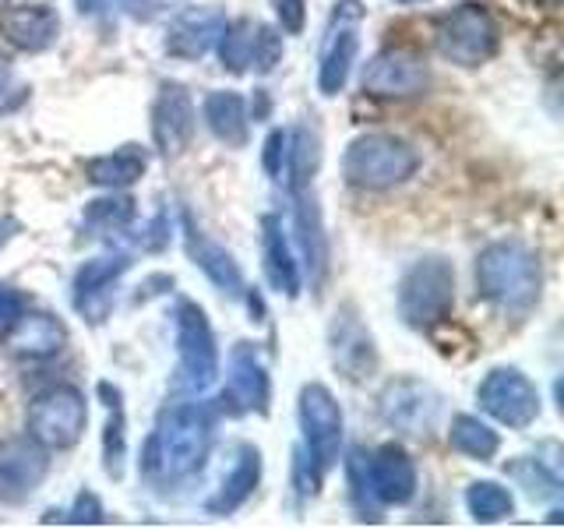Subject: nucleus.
<instances>
[{"instance_id":"nucleus-1","label":"nucleus","mask_w":564,"mask_h":529,"mask_svg":"<svg viewBox=\"0 0 564 529\" xmlns=\"http://www.w3.org/2000/svg\"><path fill=\"white\" fill-rule=\"evenodd\" d=\"M216 417L202 402H173L159 417L155 431L141 449V473L149 481H187L212 452Z\"/></svg>"},{"instance_id":"nucleus-2","label":"nucleus","mask_w":564,"mask_h":529,"mask_svg":"<svg viewBox=\"0 0 564 529\" xmlns=\"http://www.w3.org/2000/svg\"><path fill=\"white\" fill-rule=\"evenodd\" d=\"M476 293L501 311H529L543 290L540 255L522 240H494L476 255Z\"/></svg>"},{"instance_id":"nucleus-3","label":"nucleus","mask_w":564,"mask_h":529,"mask_svg":"<svg viewBox=\"0 0 564 529\" xmlns=\"http://www.w3.org/2000/svg\"><path fill=\"white\" fill-rule=\"evenodd\" d=\"M420 170V152L395 134H360L349 141L343 155V176L360 191H392Z\"/></svg>"},{"instance_id":"nucleus-4","label":"nucleus","mask_w":564,"mask_h":529,"mask_svg":"<svg viewBox=\"0 0 564 529\" xmlns=\"http://www.w3.org/2000/svg\"><path fill=\"white\" fill-rule=\"evenodd\" d=\"M455 307V269L445 258H420L399 282V317L410 328L431 332L448 322Z\"/></svg>"},{"instance_id":"nucleus-5","label":"nucleus","mask_w":564,"mask_h":529,"mask_svg":"<svg viewBox=\"0 0 564 529\" xmlns=\"http://www.w3.org/2000/svg\"><path fill=\"white\" fill-rule=\"evenodd\" d=\"M173 325H176V357H181V364H176V388L202 392V388L216 385L219 346L205 311L194 300L181 296L173 307Z\"/></svg>"},{"instance_id":"nucleus-6","label":"nucleus","mask_w":564,"mask_h":529,"mask_svg":"<svg viewBox=\"0 0 564 529\" xmlns=\"http://www.w3.org/2000/svg\"><path fill=\"white\" fill-rule=\"evenodd\" d=\"M88 423V406L82 388L75 385H53L46 392H40L29 406L25 431L35 445H43L46 452L53 449H75Z\"/></svg>"},{"instance_id":"nucleus-7","label":"nucleus","mask_w":564,"mask_h":529,"mask_svg":"<svg viewBox=\"0 0 564 529\" xmlns=\"http://www.w3.org/2000/svg\"><path fill=\"white\" fill-rule=\"evenodd\" d=\"M501 46V29L484 4H458L437 29L441 57L458 67H480Z\"/></svg>"},{"instance_id":"nucleus-8","label":"nucleus","mask_w":564,"mask_h":529,"mask_svg":"<svg viewBox=\"0 0 564 529\" xmlns=\"http://www.w3.org/2000/svg\"><path fill=\"white\" fill-rule=\"evenodd\" d=\"M296 417H300V431H304V452L311 463L328 473L335 466L343 449V410L335 396L322 381H311L300 388V402H296Z\"/></svg>"},{"instance_id":"nucleus-9","label":"nucleus","mask_w":564,"mask_h":529,"mask_svg":"<svg viewBox=\"0 0 564 529\" xmlns=\"http://www.w3.org/2000/svg\"><path fill=\"white\" fill-rule=\"evenodd\" d=\"M364 14H367V8L360 0H339L332 11L325 46H322V64H317V93L328 99L339 96L352 75V64H357V53H360Z\"/></svg>"},{"instance_id":"nucleus-10","label":"nucleus","mask_w":564,"mask_h":529,"mask_svg":"<svg viewBox=\"0 0 564 529\" xmlns=\"http://www.w3.org/2000/svg\"><path fill=\"white\" fill-rule=\"evenodd\" d=\"M431 85V67L410 46L378 50L360 71V88L375 99H413Z\"/></svg>"},{"instance_id":"nucleus-11","label":"nucleus","mask_w":564,"mask_h":529,"mask_svg":"<svg viewBox=\"0 0 564 529\" xmlns=\"http://www.w3.org/2000/svg\"><path fill=\"white\" fill-rule=\"evenodd\" d=\"M476 402L487 417L511 431H525L540 417V392L519 367H494L476 388Z\"/></svg>"},{"instance_id":"nucleus-12","label":"nucleus","mask_w":564,"mask_h":529,"mask_svg":"<svg viewBox=\"0 0 564 529\" xmlns=\"http://www.w3.org/2000/svg\"><path fill=\"white\" fill-rule=\"evenodd\" d=\"M272 402V378L264 367L261 353L251 343H237L229 353V375L226 388L219 392V410L229 417H247V413H269Z\"/></svg>"},{"instance_id":"nucleus-13","label":"nucleus","mask_w":564,"mask_h":529,"mask_svg":"<svg viewBox=\"0 0 564 529\" xmlns=\"http://www.w3.org/2000/svg\"><path fill=\"white\" fill-rule=\"evenodd\" d=\"M378 413L392 431L410 434V438H427L441 413V396L427 381L416 378H399L388 381L384 392L378 396Z\"/></svg>"},{"instance_id":"nucleus-14","label":"nucleus","mask_w":564,"mask_h":529,"mask_svg":"<svg viewBox=\"0 0 564 529\" xmlns=\"http://www.w3.org/2000/svg\"><path fill=\"white\" fill-rule=\"evenodd\" d=\"M194 131H198V110H194L187 88L176 82H163L152 102V141L159 155H184L194 141Z\"/></svg>"},{"instance_id":"nucleus-15","label":"nucleus","mask_w":564,"mask_h":529,"mask_svg":"<svg viewBox=\"0 0 564 529\" xmlns=\"http://www.w3.org/2000/svg\"><path fill=\"white\" fill-rule=\"evenodd\" d=\"M328 353H332V364L335 370L360 385L367 378H375L378 370V346H375V335L367 332V325L360 322L352 307H343L339 314L332 317L328 325Z\"/></svg>"},{"instance_id":"nucleus-16","label":"nucleus","mask_w":564,"mask_h":529,"mask_svg":"<svg viewBox=\"0 0 564 529\" xmlns=\"http://www.w3.org/2000/svg\"><path fill=\"white\" fill-rule=\"evenodd\" d=\"M367 487H370V498H375L378 505H405L413 501L416 494V463L410 458V452H405L402 445H395V441H388V445H381L375 455H367Z\"/></svg>"},{"instance_id":"nucleus-17","label":"nucleus","mask_w":564,"mask_h":529,"mask_svg":"<svg viewBox=\"0 0 564 529\" xmlns=\"http://www.w3.org/2000/svg\"><path fill=\"white\" fill-rule=\"evenodd\" d=\"M128 269H131L128 255H99V258H88L75 272V307L93 325L106 322V314L113 307V287Z\"/></svg>"},{"instance_id":"nucleus-18","label":"nucleus","mask_w":564,"mask_h":529,"mask_svg":"<svg viewBox=\"0 0 564 529\" xmlns=\"http://www.w3.org/2000/svg\"><path fill=\"white\" fill-rule=\"evenodd\" d=\"M50 469L46 449L35 445L32 438H8L0 441V501H22L43 484Z\"/></svg>"},{"instance_id":"nucleus-19","label":"nucleus","mask_w":564,"mask_h":529,"mask_svg":"<svg viewBox=\"0 0 564 529\" xmlns=\"http://www.w3.org/2000/svg\"><path fill=\"white\" fill-rule=\"evenodd\" d=\"M258 481H261V452L254 445H247V441H237V445L226 452L219 487L205 501V511L208 516H234V511L247 505V498L258 490Z\"/></svg>"},{"instance_id":"nucleus-20","label":"nucleus","mask_w":564,"mask_h":529,"mask_svg":"<svg viewBox=\"0 0 564 529\" xmlns=\"http://www.w3.org/2000/svg\"><path fill=\"white\" fill-rule=\"evenodd\" d=\"M226 25V11L219 8H187L170 22L163 50L173 61H202L208 50H216V40Z\"/></svg>"},{"instance_id":"nucleus-21","label":"nucleus","mask_w":564,"mask_h":529,"mask_svg":"<svg viewBox=\"0 0 564 529\" xmlns=\"http://www.w3.org/2000/svg\"><path fill=\"white\" fill-rule=\"evenodd\" d=\"M67 343V328L46 311H22L14 322L4 328V346L14 357H29V360H46L53 353H61Z\"/></svg>"},{"instance_id":"nucleus-22","label":"nucleus","mask_w":564,"mask_h":529,"mask_svg":"<svg viewBox=\"0 0 564 529\" xmlns=\"http://www.w3.org/2000/svg\"><path fill=\"white\" fill-rule=\"evenodd\" d=\"M0 35L22 53H43L57 43L61 18L46 4H22L0 14Z\"/></svg>"},{"instance_id":"nucleus-23","label":"nucleus","mask_w":564,"mask_h":529,"mask_svg":"<svg viewBox=\"0 0 564 529\" xmlns=\"http://www.w3.org/2000/svg\"><path fill=\"white\" fill-rule=\"evenodd\" d=\"M184 244H187V258L208 276L212 287H219L229 296H240L243 293V272H240L237 258L229 255L223 244L208 240L202 229L194 226L191 216H184Z\"/></svg>"},{"instance_id":"nucleus-24","label":"nucleus","mask_w":564,"mask_h":529,"mask_svg":"<svg viewBox=\"0 0 564 529\" xmlns=\"http://www.w3.org/2000/svg\"><path fill=\"white\" fill-rule=\"evenodd\" d=\"M296 202V240H300V255L311 272L314 287H322V279L328 272V237H325V223H322V208H317L314 194L307 187L293 191Z\"/></svg>"},{"instance_id":"nucleus-25","label":"nucleus","mask_w":564,"mask_h":529,"mask_svg":"<svg viewBox=\"0 0 564 529\" xmlns=\"http://www.w3.org/2000/svg\"><path fill=\"white\" fill-rule=\"evenodd\" d=\"M261 258H264V279L282 296H300V264L293 258V247L282 234V223L275 216L261 219Z\"/></svg>"},{"instance_id":"nucleus-26","label":"nucleus","mask_w":564,"mask_h":529,"mask_svg":"<svg viewBox=\"0 0 564 529\" xmlns=\"http://www.w3.org/2000/svg\"><path fill=\"white\" fill-rule=\"evenodd\" d=\"M202 117L208 123V131L229 149H243L247 138H251V114H247L243 96L234 93V88L208 93L202 102Z\"/></svg>"},{"instance_id":"nucleus-27","label":"nucleus","mask_w":564,"mask_h":529,"mask_svg":"<svg viewBox=\"0 0 564 529\" xmlns=\"http://www.w3.org/2000/svg\"><path fill=\"white\" fill-rule=\"evenodd\" d=\"M149 170V155L138 145H123L117 152H106L96 159H85V181L106 187V191H123L138 184Z\"/></svg>"},{"instance_id":"nucleus-28","label":"nucleus","mask_w":564,"mask_h":529,"mask_svg":"<svg viewBox=\"0 0 564 529\" xmlns=\"http://www.w3.org/2000/svg\"><path fill=\"white\" fill-rule=\"evenodd\" d=\"M448 445H452V452L476 458V463H490V458L498 455V449H501V438L494 428H487L480 417L455 413L452 423H448Z\"/></svg>"},{"instance_id":"nucleus-29","label":"nucleus","mask_w":564,"mask_h":529,"mask_svg":"<svg viewBox=\"0 0 564 529\" xmlns=\"http://www.w3.org/2000/svg\"><path fill=\"white\" fill-rule=\"evenodd\" d=\"M99 396L106 399V410H110V420H106V431H102V466L106 473L120 481L123 476V458H128V434H123V396L120 388L102 381L99 385Z\"/></svg>"},{"instance_id":"nucleus-30","label":"nucleus","mask_w":564,"mask_h":529,"mask_svg":"<svg viewBox=\"0 0 564 529\" xmlns=\"http://www.w3.org/2000/svg\"><path fill=\"white\" fill-rule=\"evenodd\" d=\"M254 35H258V22L254 18H234L219 32L216 40V50H219V61L229 75H243V71H251V57H254Z\"/></svg>"},{"instance_id":"nucleus-31","label":"nucleus","mask_w":564,"mask_h":529,"mask_svg":"<svg viewBox=\"0 0 564 529\" xmlns=\"http://www.w3.org/2000/svg\"><path fill=\"white\" fill-rule=\"evenodd\" d=\"M134 223V198L128 194H106V198H96L85 205V216H82V226L88 229V237H110V234H120V229H128Z\"/></svg>"},{"instance_id":"nucleus-32","label":"nucleus","mask_w":564,"mask_h":529,"mask_svg":"<svg viewBox=\"0 0 564 529\" xmlns=\"http://www.w3.org/2000/svg\"><path fill=\"white\" fill-rule=\"evenodd\" d=\"M317 159H322V149H317V134L307 128L290 131L286 141V166H282V176H286L290 191H300L311 184V176L317 173Z\"/></svg>"},{"instance_id":"nucleus-33","label":"nucleus","mask_w":564,"mask_h":529,"mask_svg":"<svg viewBox=\"0 0 564 529\" xmlns=\"http://www.w3.org/2000/svg\"><path fill=\"white\" fill-rule=\"evenodd\" d=\"M466 508L476 522H501V519H511V511H516V498H511V490L494 484V481H476L466 487Z\"/></svg>"},{"instance_id":"nucleus-34","label":"nucleus","mask_w":564,"mask_h":529,"mask_svg":"<svg viewBox=\"0 0 564 529\" xmlns=\"http://www.w3.org/2000/svg\"><path fill=\"white\" fill-rule=\"evenodd\" d=\"M508 476L516 481L529 498H557L561 494V476L543 463V458H516V463L508 466Z\"/></svg>"},{"instance_id":"nucleus-35","label":"nucleus","mask_w":564,"mask_h":529,"mask_svg":"<svg viewBox=\"0 0 564 529\" xmlns=\"http://www.w3.org/2000/svg\"><path fill=\"white\" fill-rule=\"evenodd\" d=\"M364 463H367V458H364V452H360V449L349 455V466H346V469H349V487H352L349 494H352V505H357V511H360V519H378V508L370 505L375 498H370Z\"/></svg>"},{"instance_id":"nucleus-36","label":"nucleus","mask_w":564,"mask_h":529,"mask_svg":"<svg viewBox=\"0 0 564 529\" xmlns=\"http://www.w3.org/2000/svg\"><path fill=\"white\" fill-rule=\"evenodd\" d=\"M279 61H282V35L272 25H258L251 67L258 71V75H269V71H275Z\"/></svg>"},{"instance_id":"nucleus-37","label":"nucleus","mask_w":564,"mask_h":529,"mask_svg":"<svg viewBox=\"0 0 564 529\" xmlns=\"http://www.w3.org/2000/svg\"><path fill=\"white\" fill-rule=\"evenodd\" d=\"M286 141H290V131L275 128L269 138H264V152H261V166L269 176H282V166H286Z\"/></svg>"},{"instance_id":"nucleus-38","label":"nucleus","mask_w":564,"mask_h":529,"mask_svg":"<svg viewBox=\"0 0 564 529\" xmlns=\"http://www.w3.org/2000/svg\"><path fill=\"white\" fill-rule=\"evenodd\" d=\"M67 522H75V526H96V522H106V511H102V501L96 498L93 490H82L75 505H70L67 511Z\"/></svg>"},{"instance_id":"nucleus-39","label":"nucleus","mask_w":564,"mask_h":529,"mask_svg":"<svg viewBox=\"0 0 564 529\" xmlns=\"http://www.w3.org/2000/svg\"><path fill=\"white\" fill-rule=\"evenodd\" d=\"M275 14H279L282 32L300 35L307 25V0H275Z\"/></svg>"},{"instance_id":"nucleus-40","label":"nucleus","mask_w":564,"mask_h":529,"mask_svg":"<svg viewBox=\"0 0 564 529\" xmlns=\"http://www.w3.org/2000/svg\"><path fill=\"white\" fill-rule=\"evenodd\" d=\"M25 307H29L25 293H18L14 287H0V332H4Z\"/></svg>"},{"instance_id":"nucleus-41","label":"nucleus","mask_w":564,"mask_h":529,"mask_svg":"<svg viewBox=\"0 0 564 529\" xmlns=\"http://www.w3.org/2000/svg\"><path fill=\"white\" fill-rule=\"evenodd\" d=\"M166 244H170V223L163 212H159V216L149 223L145 237H141V247H145V251H163Z\"/></svg>"},{"instance_id":"nucleus-42","label":"nucleus","mask_w":564,"mask_h":529,"mask_svg":"<svg viewBox=\"0 0 564 529\" xmlns=\"http://www.w3.org/2000/svg\"><path fill=\"white\" fill-rule=\"evenodd\" d=\"M120 4L128 8V14L149 22V18H155L159 11H166V4H173V0H120Z\"/></svg>"},{"instance_id":"nucleus-43","label":"nucleus","mask_w":564,"mask_h":529,"mask_svg":"<svg viewBox=\"0 0 564 529\" xmlns=\"http://www.w3.org/2000/svg\"><path fill=\"white\" fill-rule=\"evenodd\" d=\"M18 234V219L14 216H0V251L11 244V237Z\"/></svg>"},{"instance_id":"nucleus-44","label":"nucleus","mask_w":564,"mask_h":529,"mask_svg":"<svg viewBox=\"0 0 564 529\" xmlns=\"http://www.w3.org/2000/svg\"><path fill=\"white\" fill-rule=\"evenodd\" d=\"M247 307H251V314H254L251 322H261V317H264V304H261V296H258L254 290L247 293Z\"/></svg>"},{"instance_id":"nucleus-45","label":"nucleus","mask_w":564,"mask_h":529,"mask_svg":"<svg viewBox=\"0 0 564 529\" xmlns=\"http://www.w3.org/2000/svg\"><path fill=\"white\" fill-rule=\"evenodd\" d=\"M82 14H99L106 8V0H75Z\"/></svg>"},{"instance_id":"nucleus-46","label":"nucleus","mask_w":564,"mask_h":529,"mask_svg":"<svg viewBox=\"0 0 564 529\" xmlns=\"http://www.w3.org/2000/svg\"><path fill=\"white\" fill-rule=\"evenodd\" d=\"M8 85H11V61L0 53V93H4Z\"/></svg>"},{"instance_id":"nucleus-47","label":"nucleus","mask_w":564,"mask_h":529,"mask_svg":"<svg viewBox=\"0 0 564 529\" xmlns=\"http://www.w3.org/2000/svg\"><path fill=\"white\" fill-rule=\"evenodd\" d=\"M399 4H423V0H399Z\"/></svg>"},{"instance_id":"nucleus-48","label":"nucleus","mask_w":564,"mask_h":529,"mask_svg":"<svg viewBox=\"0 0 564 529\" xmlns=\"http://www.w3.org/2000/svg\"><path fill=\"white\" fill-rule=\"evenodd\" d=\"M0 4H4V0H0Z\"/></svg>"}]
</instances>
